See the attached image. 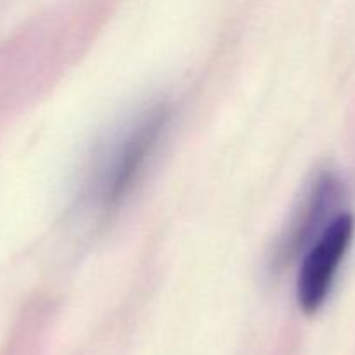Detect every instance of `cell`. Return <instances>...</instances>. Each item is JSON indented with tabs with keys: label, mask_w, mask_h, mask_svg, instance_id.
Here are the masks:
<instances>
[{
	"label": "cell",
	"mask_w": 355,
	"mask_h": 355,
	"mask_svg": "<svg viewBox=\"0 0 355 355\" xmlns=\"http://www.w3.org/2000/svg\"><path fill=\"white\" fill-rule=\"evenodd\" d=\"M355 234L352 214H338L319 232L305 255L297 283L298 304L305 314H315L324 305L336 272L349 253Z\"/></svg>",
	"instance_id": "6da1fadb"
},
{
	"label": "cell",
	"mask_w": 355,
	"mask_h": 355,
	"mask_svg": "<svg viewBox=\"0 0 355 355\" xmlns=\"http://www.w3.org/2000/svg\"><path fill=\"white\" fill-rule=\"evenodd\" d=\"M166 123H168V110L159 106L146 114L137 128L132 130L111 168L110 180L104 189L106 207H116L120 201H123L141 170L144 168L149 155L158 144Z\"/></svg>",
	"instance_id": "7a4b0ae2"
},
{
	"label": "cell",
	"mask_w": 355,
	"mask_h": 355,
	"mask_svg": "<svg viewBox=\"0 0 355 355\" xmlns=\"http://www.w3.org/2000/svg\"><path fill=\"white\" fill-rule=\"evenodd\" d=\"M338 179L333 173H321L318 182H314L304 207L300 208V214L291 224L290 231L284 234L283 243L279 245L276 253L277 263L291 262L305 245L314 239L315 232H321L326 227L324 220L328 215H331L333 207L338 201L340 196Z\"/></svg>",
	"instance_id": "3957f363"
}]
</instances>
